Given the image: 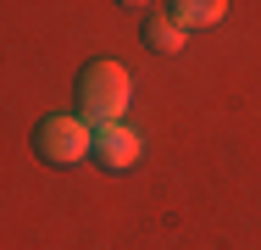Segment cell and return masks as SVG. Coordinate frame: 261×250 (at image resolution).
Masks as SVG:
<instances>
[{
  "mask_svg": "<svg viewBox=\"0 0 261 250\" xmlns=\"http://www.w3.org/2000/svg\"><path fill=\"white\" fill-rule=\"evenodd\" d=\"M145 45L161 50V56H178V50H184V22H178L172 11H150V17H145Z\"/></svg>",
  "mask_w": 261,
  "mask_h": 250,
  "instance_id": "277c9868",
  "label": "cell"
},
{
  "mask_svg": "<svg viewBox=\"0 0 261 250\" xmlns=\"http://www.w3.org/2000/svg\"><path fill=\"white\" fill-rule=\"evenodd\" d=\"M34 150H39L50 167H78V161H95V128H89L78 111L45 117V122L34 128Z\"/></svg>",
  "mask_w": 261,
  "mask_h": 250,
  "instance_id": "7a4b0ae2",
  "label": "cell"
},
{
  "mask_svg": "<svg viewBox=\"0 0 261 250\" xmlns=\"http://www.w3.org/2000/svg\"><path fill=\"white\" fill-rule=\"evenodd\" d=\"M139 150H145V139H139L134 128H122V122H106V128H95V161H100L106 172L134 167V161H139Z\"/></svg>",
  "mask_w": 261,
  "mask_h": 250,
  "instance_id": "3957f363",
  "label": "cell"
},
{
  "mask_svg": "<svg viewBox=\"0 0 261 250\" xmlns=\"http://www.w3.org/2000/svg\"><path fill=\"white\" fill-rule=\"evenodd\" d=\"M128 100H134V78H128L122 61H106L100 56V61H89V67L78 72V117H84L89 128L122 122Z\"/></svg>",
  "mask_w": 261,
  "mask_h": 250,
  "instance_id": "6da1fadb",
  "label": "cell"
},
{
  "mask_svg": "<svg viewBox=\"0 0 261 250\" xmlns=\"http://www.w3.org/2000/svg\"><path fill=\"white\" fill-rule=\"evenodd\" d=\"M167 11H172V17L184 22V34H189V28H211V22H222L228 6H222V0H178V6H167Z\"/></svg>",
  "mask_w": 261,
  "mask_h": 250,
  "instance_id": "5b68a950",
  "label": "cell"
}]
</instances>
